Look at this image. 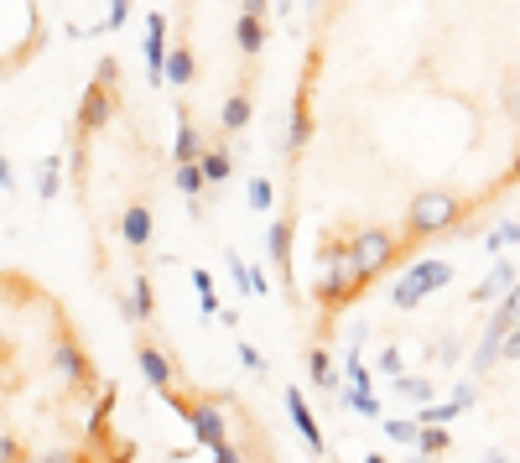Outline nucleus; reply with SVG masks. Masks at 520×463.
Returning a JSON list of instances; mask_svg holds the SVG:
<instances>
[{
    "instance_id": "nucleus-1",
    "label": "nucleus",
    "mask_w": 520,
    "mask_h": 463,
    "mask_svg": "<svg viewBox=\"0 0 520 463\" xmlns=\"http://www.w3.org/2000/svg\"><path fill=\"white\" fill-rule=\"evenodd\" d=\"M458 198L453 193H442V188H427V193H416L411 198V235H442V229H453L458 224Z\"/></svg>"
},
{
    "instance_id": "nucleus-2",
    "label": "nucleus",
    "mask_w": 520,
    "mask_h": 463,
    "mask_svg": "<svg viewBox=\"0 0 520 463\" xmlns=\"http://www.w3.org/2000/svg\"><path fill=\"white\" fill-rule=\"evenodd\" d=\"M167 401L188 417V427H193V437H198L203 448H214V443H224V437H229V422H224V411L214 401H182L177 391H167Z\"/></svg>"
},
{
    "instance_id": "nucleus-3",
    "label": "nucleus",
    "mask_w": 520,
    "mask_h": 463,
    "mask_svg": "<svg viewBox=\"0 0 520 463\" xmlns=\"http://www.w3.org/2000/svg\"><path fill=\"white\" fill-rule=\"evenodd\" d=\"M47 365H52V375L63 380V391H89V385H94V365H89V354L78 349L73 339H58V344H52Z\"/></svg>"
},
{
    "instance_id": "nucleus-4",
    "label": "nucleus",
    "mask_w": 520,
    "mask_h": 463,
    "mask_svg": "<svg viewBox=\"0 0 520 463\" xmlns=\"http://www.w3.org/2000/svg\"><path fill=\"white\" fill-rule=\"evenodd\" d=\"M437 281H448V266H437V261H422V266H416V271L401 281V287H396V307H411V302L422 297V292H432Z\"/></svg>"
},
{
    "instance_id": "nucleus-5",
    "label": "nucleus",
    "mask_w": 520,
    "mask_h": 463,
    "mask_svg": "<svg viewBox=\"0 0 520 463\" xmlns=\"http://www.w3.org/2000/svg\"><path fill=\"white\" fill-rule=\"evenodd\" d=\"M286 411H292V422H297V432H302V443H307L312 453H323V432H318V422H312V411H307L302 391H286Z\"/></svg>"
},
{
    "instance_id": "nucleus-6",
    "label": "nucleus",
    "mask_w": 520,
    "mask_h": 463,
    "mask_svg": "<svg viewBox=\"0 0 520 463\" xmlns=\"http://www.w3.org/2000/svg\"><path fill=\"white\" fill-rule=\"evenodd\" d=\"M141 375L156 385V391H172V365L162 359V349H156V344H146V349H141Z\"/></svg>"
},
{
    "instance_id": "nucleus-7",
    "label": "nucleus",
    "mask_w": 520,
    "mask_h": 463,
    "mask_svg": "<svg viewBox=\"0 0 520 463\" xmlns=\"http://www.w3.org/2000/svg\"><path fill=\"white\" fill-rule=\"evenodd\" d=\"M448 443H453V432H442V422H427V432H416V448L422 453H448Z\"/></svg>"
},
{
    "instance_id": "nucleus-8",
    "label": "nucleus",
    "mask_w": 520,
    "mask_h": 463,
    "mask_svg": "<svg viewBox=\"0 0 520 463\" xmlns=\"http://www.w3.org/2000/svg\"><path fill=\"white\" fill-rule=\"evenodd\" d=\"M146 235H151V214L146 209H130L125 214V240L130 245H146Z\"/></svg>"
},
{
    "instance_id": "nucleus-9",
    "label": "nucleus",
    "mask_w": 520,
    "mask_h": 463,
    "mask_svg": "<svg viewBox=\"0 0 520 463\" xmlns=\"http://www.w3.org/2000/svg\"><path fill=\"white\" fill-rule=\"evenodd\" d=\"M416 432H422V427L406 422V417H390V422H385V437H390V443H401V448H411V443H416Z\"/></svg>"
},
{
    "instance_id": "nucleus-10",
    "label": "nucleus",
    "mask_w": 520,
    "mask_h": 463,
    "mask_svg": "<svg viewBox=\"0 0 520 463\" xmlns=\"http://www.w3.org/2000/svg\"><path fill=\"white\" fill-rule=\"evenodd\" d=\"M344 401H349V406H354V411H359V417H380V401H375V396H370V391H349V396H344Z\"/></svg>"
},
{
    "instance_id": "nucleus-11",
    "label": "nucleus",
    "mask_w": 520,
    "mask_h": 463,
    "mask_svg": "<svg viewBox=\"0 0 520 463\" xmlns=\"http://www.w3.org/2000/svg\"><path fill=\"white\" fill-rule=\"evenodd\" d=\"M245 115H250V105H245V94H234L229 105H224V125L234 131V125H245Z\"/></svg>"
},
{
    "instance_id": "nucleus-12",
    "label": "nucleus",
    "mask_w": 520,
    "mask_h": 463,
    "mask_svg": "<svg viewBox=\"0 0 520 463\" xmlns=\"http://www.w3.org/2000/svg\"><path fill=\"white\" fill-rule=\"evenodd\" d=\"M307 365H312V375H318V385H328V391H333V370H328V354H323V349H312V354H307Z\"/></svg>"
},
{
    "instance_id": "nucleus-13",
    "label": "nucleus",
    "mask_w": 520,
    "mask_h": 463,
    "mask_svg": "<svg viewBox=\"0 0 520 463\" xmlns=\"http://www.w3.org/2000/svg\"><path fill=\"white\" fill-rule=\"evenodd\" d=\"M16 463H84V458L68 453V448H47V453H37V458H16Z\"/></svg>"
},
{
    "instance_id": "nucleus-14",
    "label": "nucleus",
    "mask_w": 520,
    "mask_h": 463,
    "mask_svg": "<svg viewBox=\"0 0 520 463\" xmlns=\"http://www.w3.org/2000/svg\"><path fill=\"white\" fill-rule=\"evenodd\" d=\"M396 391H401L406 401H427V396H432V385H427V380H401Z\"/></svg>"
},
{
    "instance_id": "nucleus-15",
    "label": "nucleus",
    "mask_w": 520,
    "mask_h": 463,
    "mask_svg": "<svg viewBox=\"0 0 520 463\" xmlns=\"http://www.w3.org/2000/svg\"><path fill=\"white\" fill-rule=\"evenodd\" d=\"M505 281H510V266H494V276H489L484 287H479V302H484V297H494V292L505 287Z\"/></svg>"
},
{
    "instance_id": "nucleus-16",
    "label": "nucleus",
    "mask_w": 520,
    "mask_h": 463,
    "mask_svg": "<svg viewBox=\"0 0 520 463\" xmlns=\"http://www.w3.org/2000/svg\"><path fill=\"white\" fill-rule=\"evenodd\" d=\"M16 458H21V443L11 432H0V463H16Z\"/></svg>"
},
{
    "instance_id": "nucleus-17",
    "label": "nucleus",
    "mask_w": 520,
    "mask_h": 463,
    "mask_svg": "<svg viewBox=\"0 0 520 463\" xmlns=\"http://www.w3.org/2000/svg\"><path fill=\"white\" fill-rule=\"evenodd\" d=\"M214 463H240V448H229V437H224V443H214Z\"/></svg>"
},
{
    "instance_id": "nucleus-18",
    "label": "nucleus",
    "mask_w": 520,
    "mask_h": 463,
    "mask_svg": "<svg viewBox=\"0 0 520 463\" xmlns=\"http://www.w3.org/2000/svg\"><path fill=\"white\" fill-rule=\"evenodd\" d=\"M250 203H255V209H266V203H271V183H255L250 188Z\"/></svg>"
},
{
    "instance_id": "nucleus-19",
    "label": "nucleus",
    "mask_w": 520,
    "mask_h": 463,
    "mask_svg": "<svg viewBox=\"0 0 520 463\" xmlns=\"http://www.w3.org/2000/svg\"><path fill=\"white\" fill-rule=\"evenodd\" d=\"M380 370H385V375H401V354H396V349L380 354Z\"/></svg>"
},
{
    "instance_id": "nucleus-20",
    "label": "nucleus",
    "mask_w": 520,
    "mask_h": 463,
    "mask_svg": "<svg viewBox=\"0 0 520 463\" xmlns=\"http://www.w3.org/2000/svg\"><path fill=\"white\" fill-rule=\"evenodd\" d=\"M203 172H208V177H224V172H229V162H224V157H208V162H203Z\"/></svg>"
},
{
    "instance_id": "nucleus-21",
    "label": "nucleus",
    "mask_w": 520,
    "mask_h": 463,
    "mask_svg": "<svg viewBox=\"0 0 520 463\" xmlns=\"http://www.w3.org/2000/svg\"><path fill=\"white\" fill-rule=\"evenodd\" d=\"M474 463H520V458H510V453H479Z\"/></svg>"
},
{
    "instance_id": "nucleus-22",
    "label": "nucleus",
    "mask_w": 520,
    "mask_h": 463,
    "mask_svg": "<svg viewBox=\"0 0 520 463\" xmlns=\"http://www.w3.org/2000/svg\"><path fill=\"white\" fill-rule=\"evenodd\" d=\"M505 313H510V318H520V292L510 297V307H505Z\"/></svg>"
},
{
    "instance_id": "nucleus-23",
    "label": "nucleus",
    "mask_w": 520,
    "mask_h": 463,
    "mask_svg": "<svg viewBox=\"0 0 520 463\" xmlns=\"http://www.w3.org/2000/svg\"><path fill=\"white\" fill-rule=\"evenodd\" d=\"M364 463H385V458H380V453H370V458H364Z\"/></svg>"
},
{
    "instance_id": "nucleus-24",
    "label": "nucleus",
    "mask_w": 520,
    "mask_h": 463,
    "mask_svg": "<svg viewBox=\"0 0 520 463\" xmlns=\"http://www.w3.org/2000/svg\"><path fill=\"white\" fill-rule=\"evenodd\" d=\"M416 463H432V453H422V458H416Z\"/></svg>"
}]
</instances>
